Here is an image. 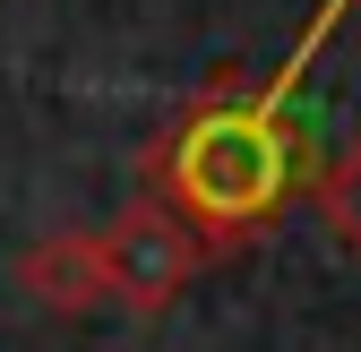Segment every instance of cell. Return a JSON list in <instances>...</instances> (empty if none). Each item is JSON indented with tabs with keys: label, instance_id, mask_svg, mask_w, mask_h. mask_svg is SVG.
Segmentation results:
<instances>
[{
	"label": "cell",
	"instance_id": "obj_5",
	"mask_svg": "<svg viewBox=\"0 0 361 352\" xmlns=\"http://www.w3.org/2000/svg\"><path fill=\"white\" fill-rule=\"evenodd\" d=\"M344 9H353V0H327V9H319V18H310V34H301V52L284 61V77H276V86H267V95H258V103H276V112H284V95H293V77H301V61H310V52H319V43L336 34V18H344Z\"/></svg>",
	"mask_w": 361,
	"mask_h": 352
},
{
	"label": "cell",
	"instance_id": "obj_1",
	"mask_svg": "<svg viewBox=\"0 0 361 352\" xmlns=\"http://www.w3.org/2000/svg\"><path fill=\"white\" fill-rule=\"evenodd\" d=\"M155 172H164V198H172L180 224L233 241V232H258L267 215L293 198L301 138L284 129L276 103L224 86V95H207V103L155 146Z\"/></svg>",
	"mask_w": 361,
	"mask_h": 352
},
{
	"label": "cell",
	"instance_id": "obj_4",
	"mask_svg": "<svg viewBox=\"0 0 361 352\" xmlns=\"http://www.w3.org/2000/svg\"><path fill=\"white\" fill-rule=\"evenodd\" d=\"M319 224L344 258H361V129H353V146L319 172Z\"/></svg>",
	"mask_w": 361,
	"mask_h": 352
},
{
	"label": "cell",
	"instance_id": "obj_2",
	"mask_svg": "<svg viewBox=\"0 0 361 352\" xmlns=\"http://www.w3.org/2000/svg\"><path fill=\"white\" fill-rule=\"evenodd\" d=\"M95 258H104V292L147 318V310H172L180 284L198 275V232L164 198H129L112 224H95Z\"/></svg>",
	"mask_w": 361,
	"mask_h": 352
},
{
	"label": "cell",
	"instance_id": "obj_3",
	"mask_svg": "<svg viewBox=\"0 0 361 352\" xmlns=\"http://www.w3.org/2000/svg\"><path fill=\"white\" fill-rule=\"evenodd\" d=\"M18 284L43 301L52 318H78V310H104V258H95V232H43L26 258H18Z\"/></svg>",
	"mask_w": 361,
	"mask_h": 352
}]
</instances>
